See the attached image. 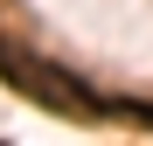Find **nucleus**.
<instances>
[{
  "label": "nucleus",
  "instance_id": "obj_2",
  "mask_svg": "<svg viewBox=\"0 0 153 146\" xmlns=\"http://www.w3.org/2000/svg\"><path fill=\"white\" fill-rule=\"evenodd\" d=\"M0 77H7V84H14V77H21V49H14V42H7V28H0Z\"/></svg>",
  "mask_w": 153,
  "mask_h": 146
},
{
  "label": "nucleus",
  "instance_id": "obj_1",
  "mask_svg": "<svg viewBox=\"0 0 153 146\" xmlns=\"http://www.w3.org/2000/svg\"><path fill=\"white\" fill-rule=\"evenodd\" d=\"M14 90H28V97H42L49 111H63V118H91L97 111V97L70 77V70H56V63H42V56H21V77H14Z\"/></svg>",
  "mask_w": 153,
  "mask_h": 146
}]
</instances>
